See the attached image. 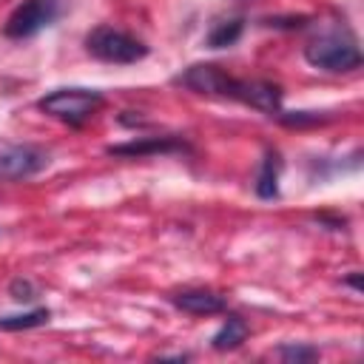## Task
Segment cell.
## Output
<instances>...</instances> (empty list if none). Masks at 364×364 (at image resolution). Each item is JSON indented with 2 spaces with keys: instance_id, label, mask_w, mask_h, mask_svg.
I'll return each mask as SVG.
<instances>
[{
  "instance_id": "cell-1",
  "label": "cell",
  "mask_w": 364,
  "mask_h": 364,
  "mask_svg": "<svg viewBox=\"0 0 364 364\" xmlns=\"http://www.w3.org/2000/svg\"><path fill=\"white\" fill-rule=\"evenodd\" d=\"M102 105H105V94L102 91L80 88V85H74V88H54L46 97L37 100V108L46 117H51V119H57V122H63L68 128H82Z\"/></svg>"
},
{
  "instance_id": "cell-2",
  "label": "cell",
  "mask_w": 364,
  "mask_h": 364,
  "mask_svg": "<svg viewBox=\"0 0 364 364\" xmlns=\"http://www.w3.org/2000/svg\"><path fill=\"white\" fill-rule=\"evenodd\" d=\"M304 60L327 74H350L361 68L364 57L350 31H327L304 46Z\"/></svg>"
},
{
  "instance_id": "cell-3",
  "label": "cell",
  "mask_w": 364,
  "mask_h": 364,
  "mask_svg": "<svg viewBox=\"0 0 364 364\" xmlns=\"http://www.w3.org/2000/svg\"><path fill=\"white\" fill-rule=\"evenodd\" d=\"M85 51L100 60V63H108V65H134L139 60H145L151 54V46L122 28H114V26H97L85 34L82 40Z\"/></svg>"
},
{
  "instance_id": "cell-4",
  "label": "cell",
  "mask_w": 364,
  "mask_h": 364,
  "mask_svg": "<svg viewBox=\"0 0 364 364\" xmlns=\"http://www.w3.org/2000/svg\"><path fill=\"white\" fill-rule=\"evenodd\" d=\"M65 3L63 0H23L9 17H6V26H3V34L9 40H28V37H37L43 28L54 26L63 14Z\"/></svg>"
},
{
  "instance_id": "cell-5",
  "label": "cell",
  "mask_w": 364,
  "mask_h": 364,
  "mask_svg": "<svg viewBox=\"0 0 364 364\" xmlns=\"http://www.w3.org/2000/svg\"><path fill=\"white\" fill-rule=\"evenodd\" d=\"M108 156L117 159H142V156H191L193 145L182 134H139L128 142L105 145Z\"/></svg>"
},
{
  "instance_id": "cell-6",
  "label": "cell",
  "mask_w": 364,
  "mask_h": 364,
  "mask_svg": "<svg viewBox=\"0 0 364 364\" xmlns=\"http://www.w3.org/2000/svg\"><path fill=\"white\" fill-rule=\"evenodd\" d=\"M222 100H233L242 102L247 108H256L267 117H276L282 111V100L284 91L279 82L270 80H239V77H228L225 88H222Z\"/></svg>"
},
{
  "instance_id": "cell-7",
  "label": "cell",
  "mask_w": 364,
  "mask_h": 364,
  "mask_svg": "<svg viewBox=\"0 0 364 364\" xmlns=\"http://www.w3.org/2000/svg\"><path fill=\"white\" fill-rule=\"evenodd\" d=\"M51 165V154L40 145H9L0 151V182H23Z\"/></svg>"
},
{
  "instance_id": "cell-8",
  "label": "cell",
  "mask_w": 364,
  "mask_h": 364,
  "mask_svg": "<svg viewBox=\"0 0 364 364\" xmlns=\"http://www.w3.org/2000/svg\"><path fill=\"white\" fill-rule=\"evenodd\" d=\"M228 77L230 74L216 63H193V65L182 68L179 74H173L171 82L176 88H185V91H193L202 97H219L222 100V88H225Z\"/></svg>"
},
{
  "instance_id": "cell-9",
  "label": "cell",
  "mask_w": 364,
  "mask_h": 364,
  "mask_svg": "<svg viewBox=\"0 0 364 364\" xmlns=\"http://www.w3.org/2000/svg\"><path fill=\"white\" fill-rule=\"evenodd\" d=\"M168 301L176 310L191 313V316H216V313L228 310V299L210 287H182V290L171 293Z\"/></svg>"
},
{
  "instance_id": "cell-10",
  "label": "cell",
  "mask_w": 364,
  "mask_h": 364,
  "mask_svg": "<svg viewBox=\"0 0 364 364\" xmlns=\"http://www.w3.org/2000/svg\"><path fill=\"white\" fill-rule=\"evenodd\" d=\"M282 168H284V159H282V151L279 148H264L262 159H259V171H256V179H253V193L259 199H279L282 191H279V179H282Z\"/></svg>"
},
{
  "instance_id": "cell-11",
  "label": "cell",
  "mask_w": 364,
  "mask_h": 364,
  "mask_svg": "<svg viewBox=\"0 0 364 364\" xmlns=\"http://www.w3.org/2000/svg\"><path fill=\"white\" fill-rule=\"evenodd\" d=\"M247 336H250V324L239 313H228L222 327L210 336V347L216 353H230V350H239L247 341Z\"/></svg>"
},
{
  "instance_id": "cell-12",
  "label": "cell",
  "mask_w": 364,
  "mask_h": 364,
  "mask_svg": "<svg viewBox=\"0 0 364 364\" xmlns=\"http://www.w3.org/2000/svg\"><path fill=\"white\" fill-rule=\"evenodd\" d=\"M245 17L242 14H233V17H219L208 34H205V48H230L242 40L245 34Z\"/></svg>"
},
{
  "instance_id": "cell-13",
  "label": "cell",
  "mask_w": 364,
  "mask_h": 364,
  "mask_svg": "<svg viewBox=\"0 0 364 364\" xmlns=\"http://www.w3.org/2000/svg\"><path fill=\"white\" fill-rule=\"evenodd\" d=\"M51 321V310L48 307H34V310H23V313H6L0 316V330L3 333H20V330H34Z\"/></svg>"
},
{
  "instance_id": "cell-14",
  "label": "cell",
  "mask_w": 364,
  "mask_h": 364,
  "mask_svg": "<svg viewBox=\"0 0 364 364\" xmlns=\"http://www.w3.org/2000/svg\"><path fill=\"white\" fill-rule=\"evenodd\" d=\"M273 119L284 128H316V125L333 122L336 114L333 111H279Z\"/></svg>"
},
{
  "instance_id": "cell-15",
  "label": "cell",
  "mask_w": 364,
  "mask_h": 364,
  "mask_svg": "<svg viewBox=\"0 0 364 364\" xmlns=\"http://www.w3.org/2000/svg\"><path fill=\"white\" fill-rule=\"evenodd\" d=\"M276 355L287 364H304V361H316L321 353H318V347L304 344V341H284L276 347Z\"/></svg>"
},
{
  "instance_id": "cell-16",
  "label": "cell",
  "mask_w": 364,
  "mask_h": 364,
  "mask_svg": "<svg viewBox=\"0 0 364 364\" xmlns=\"http://www.w3.org/2000/svg\"><path fill=\"white\" fill-rule=\"evenodd\" d=\"M264 28H276V31H301L313 23L310 14H270L259 20Z\"/></svg>"
},
{
  "instance_id": "cell-17",
  "label": "cell",
  "mask_w": 364,
  "mask_h": 364,
  "mask_svg": "<svg viewBox=\"0 0 364 364\" xmlns=\"http://www.w3.org/2000/svg\"><path fill=\"white\" fill-rule=\"evenodd\" d=\"M9 296L14 301H20V304H28V301H34L40 296V287L28 276H17V279L9 282Z\"/></svg>"
},
{
  "instance_id": "cell-18",
  "label": "cell",
  "mask_w": 364,
  "mask_h": 364,
  "mask_svg": "<svg viewBox=\"0 0 364 364\" xmlns=\"http://www.w3.org/2000/svg\"><path fill=\"white\" fill-rule=\"evenodd\" d=\"M313 219H316L318 225H324L327 230H347V216H341V213L321 210V213H313Z\"/></svg>"
},
{
  "instance_id": "cell-19",
  "label": "cell",
  "mask_w": 364,
  "mask_h": 364,
  "mask_svg": "<svg viewBox=\"0 0 364 364\" xmlns=\"http://www.w3.org/2000/svg\"><path fill=\"white\" fill-rule=\"evenodd\" d=\"M119 125H125V128H151V122L142 119L139 111H122L119 114Z\"/></svg>"
},
{
  "instance_id": "cell-20",
  "label": "cell",
  "mask_w": 364,
  "mask_h": 364,
  "mask_svg": "<svg viewBox=\"0 0 364 364\" xmlns=\"http://www.w3.org/2000/svg\"><path fill=\"white\" fill-rule=\"evenodd\" d=\"M341 284H347V287H353L355 293H361V290H364V273H361V270H353L350 276L341 279Z\"/></svg>"
},
{
  "instance_id": "cell-21",
  "label": "cell",
  "mask_w": 364,
  "mask_h": 364,
  "mask_svg": "<svg viewBox=\"0 0 364 364\" xmlns=\"http://www.w3.org/2000/svg\"><path fill=\"white\" fill-rule=\"evenodd\" d=\"M156 358H176V361H188V358H191V353H159Z\"/></svg>"
}]
</instances>
